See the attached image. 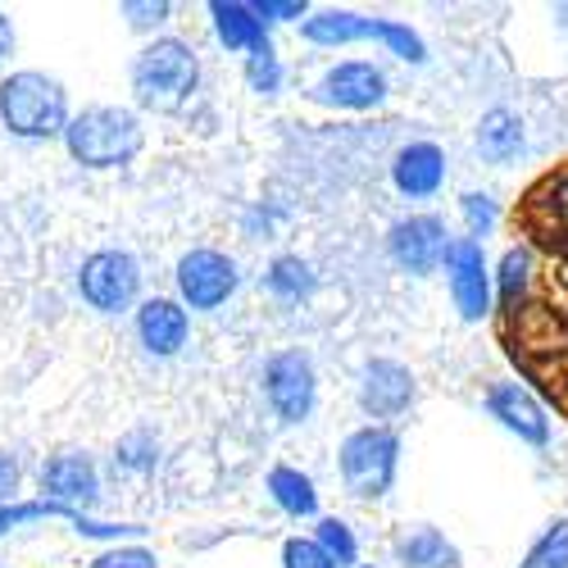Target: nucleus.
<instances>
[{
  "instance_id": "nucleus-30",
  "label": "nucleus",
  "mask_w": 568,
  "mask_h": 568,
  "mask_svg": "<svg viewBox=\"0 0 568 568\" xmlns=\"http://www.w3.org/2000/svg\"><path fill=\"white\" fill-rule=\"evenodd\" d=\"M464 219H468V232H473V236H483V232L496 223V205H491V196L468 192V196H464Z\"/></svg>"
},
{
  "instance_id": "nucleus-8",
  "label": "nucleus",
  "mask_w": 568,
  "mask_h": 568,
  "mask_svg": "<svg viewBox=\"0 0 568 568\" xmlns=\"http://www.w3.org/2000/svg\"><path fill=\"white\" fill-rule=\"evenodd\" d=\"M264 392H268V405L277 409V418L301 423L314 409V364L301 351L273 355L264 368Z\"/></svg>"
},
{
  "instance_id": "nucleus-18",
  "label": "nucleus",
  "mask_w": 568,
  "mask_h": 568,
  "mask_svg": "<svg viewBox=\"0 0 568 568\" xmlns=\"http://www.w3.org/2000/svg\"><path fill=\"white\" fill-rule=\"evenodd\" d=\"M210 14H214L219 41L227 45V51H264L268 45V32H264V19L255 14V6H242V0H214Z\"/></svg>"
},
{
  "instance_id": "nucleus-25",
  "label": "nucleus",
  "mask_w": 568,
  "mask_h": 568,
  "mask_svg": "<svg viewBox=\"0 0 568 568\" xmlns=\"http://www.w3.org/2000/svg\"><path fill=\"white\" fill-rule=\"evenodd\" d=\"M318 546L333 555L337 568L342 564H355V537H351V528L342 524V518H323V524H318Z\"/></svg>"
},
{
  "instance_id": "nucleus-11",
  "label": "nucleus",
  "mask_w": 568,
  "mask_h": 568,
  "mask_svg": "<svg viewBox=\"0 0 568 568\" xmlns=\"http://www.w3.org/2000/svg\"><path fill=\"white\" fill-rule=\"evenodd\" d=\"M446 251H450L446 223L437 214H414L392 227V260L409 273H433L446 260Z\"/></svg>"
},
{
  "instance_id": "nucleus-4",
  "label": "nucleus",
  "mask_w": 568,
  "mask_h": 568,
  "mask_svg": "<svg viewBox=\"0 0 568 568\" xmlns=\"http://www.w3.org/2000/svg\"><path fill=\"white\" fill-rule=\"evenodd\" d=\"M0 119L14 136H55L69 128L64 91L45 73H14L0 82Z\"/></svg>"
},
{
  "instance_id": "nucleus-1",
  "label": "nucleus",
  "mask_w": 568,
  "mask_h": 568,
  "mask_svg": "<svg viewBox=\"0 0 568 568\" xmlns=\"http://www.w3.org/2000/svg\"><path fill=\"white\" fill-rule=\"evenodd\" d=\"M509 227L528 251V292L496 305V337L509 364L568 418V160L518 196Z\"/></svg>"
},
{
  "instance_id": "nucleus-5",
  "label": "nucleus",
  "mask_w": 568,
  "mask_h": 568,
  "mask_svg": "<svg viewBox=\"0 0 568 568\" xmlns=\"http://www.w3.org/2000/svg\"><path fill=\"white\" fill-rule=\"evenodd\" d=\"M396 455L400 442L392 428H359L342 442V478L351 487V496L359 500H377L387 496L392 478H396Z\"/></svg>"
},
{
  "instance_id": "nucleus-3",
  "label": "nucleus",
  "mask_w": 568,
  "mask_h": 568,
  "mask_svg": "<svg viewBox=\"0 0 568 568\" xmlns=\"http://www.w3.org/2000/svg\"><path fill=\"white\" fill-rule=\"evenodd\" d=\"M69 155L87 169H119L141 151V123L132 110L119 105H91L64 128Z\"/></svg>"
},
{
  "instance_id": "nucleus-9",
  "label": "nucleus",
  "mask_w": 568,
  "mask_h": 568,
  "mask_svg": "<svg viewBox=\"0 0 568 568\" xmlns=\"http://www.w3.org/2000/svg\"><path fill=\"white\" fill-rule=\"evenodd\" d=\"M178 292L192 310H219L236 292V264L219 251H192L178 264Z\"/></svg>"
},
{
  "instance_id": "nucleus-28",
  "label": "nucleus",
  "mask_w": 568,
  "mask_h": 568,
  "mask_svg": "<svg viewBox=\"0 0 568 568\" xmlns=\"http://www.w3.org/2000/svg\"><path fill=\"white\" fill-rule=\"evenodd\" d=\"M282 564L287 568H337L333 555H327L318 541H301V537H292L287 546H282Z\"/></svg>"
},
{
  "instance_id": "nucleus-19",
  "label": "nucleus",
  "mask_w": 568,
  "mask_h": 568,
  "mask_svg": "<svg viewBox=\"0 0 568 568\" xmlns=\"http://www.w3.org/2000/svg\"><path fill=\"white\" fill-rule=\"evenodd\" d=\"M396 555L405 568H455V546L437 528H414L396 541Z\"/></svg>"
},
{
  "instance_id": "nucleus-21",
  "label": "nucleus",
  "mask_w": 568,
  "mask_h": 568,
  "mask_svg": "<svg viewBox=\"0 0 568 568\" xmlns=\"http://www.w3.org/2000/svg\"><path fill=\"white\" fill-rule=\"evenodd\" d=\"M268 491H273V500L287 509L292 518H310V514H318V491H314V483L305 478V473L287 468V464H277V468L268 473Z\"/></svg>"
},
{
  "instance_id": "nucleus-14",
  "label": "nucleus",
  "mask_w": 568,
  "mask_h": 568,
  "mask_svg": "<svg viewBox=\"0 0 568 568\" xmlns=\"http://www.w3.org/2000/svg\"><path fill=\"white\" fill-rule=\"evenodd\" d=\"M487 409H491V418L505 423L509 433H518V437L532 442V446H546L550 423H546V414H541V405H537L532 392H524L518 383H500V387L487 396Z\"/></svg>"
},
{
  "instance_id": "nucleus-17",
  "label": "nucleus",
  "mask_w": 568,
  "mask_h": 568,
  "mask_svg": "<svg viewBox=\"0 0 568 568\" xmlns=\"http://www.w3.org/2000/svg\"><path fill=\"white\" fill-rule=\"evenodd\" d=\"M442 178H446V155L433 146V141H414V146H405L392 164V182L405 196H433L442 186Z\"/></svg>"
},
{
  "instance_id": "nucleus-26",
  "label": "nucleus",
  "mask_w": 568,
  "mask_h": 568,
  "mask_svg": "<svg viewBox=\"0 0 568 568\" xmlns=\"http://www.w3.org/2000/svg\"><path fill=\"white\" fill-rule=\"evenodd\" d=\"M246 82H251L255 91H264V97H273V91L282 87V64H277V55H273V45H264V51H251V60H246Z\"/></svg>"
},
{
  "instance_id": "nucleus-22",
  "label": "nucleus",
  "mask_w": 568,
  "mask_h": 568,
  "mask_svg": "<svg viewBox=\"0 0 568 568\" xmlns=\"http://www.w3.org/2000/svg\"><path fill=\"white\" fill-rule=\"evenodd\" d=\"M268 292L273 296H282V301H301V296H310L314 292V273H310V264L305 260H296V255H282V260H273V268H268Z\"/></svg>"
},
{
  "instance_id": "nucleus-24",
  "label": "nucleus",
  "mask_w": 568,
  "mask_h": 568,
  "mask_svg": "<svg viewBox=\"0 0 568 568\" xmlns=\"http://www.w3.org/2000/svg\"><path fill=\"white\" fill-rule=\"evenodd\" d=\"M28 518H73L78 524V509L69 505H55V500H32V505H0V532H10L19 524H28Z\"/></svg>"
},
{
  "instance_id": "nucleus-27",
  "label": "nucleus",
  "mask_w": 568,
  "mask_h": 568,
  "mask_svg": "<svg viewBox=\"0 0 568 568\" xmlns=\"http://www.w3.org/2000/svg\"><path fill=\"white\" fill-rule=\"evenodd\" d=\"M155 459H160L155 455V437H146V433H132L114 455V464L128 468V473H146V468H155Z\"/></svg>"
},
{
  "instance_id": "nucleus-32",
  "label": "nucleus",
  "mask_w": 568,
  "mask_h": 568,
  "mask_svg": "<svg viewBox=\"0 0 568 568\" xmlns=\"http://www.w3.org/2000/svg\"><path fill=\"white\" fill-rule=\"evenodd\" d=\"M123 14L136 23V28H146V23H160V19H169V6L160 0V6H136V0H128L123 6Z\"/></svg>"
},
{
  "instance_id": "nucleus-20",
  "label": "nucleus",
  "mask_w": 568,
  "mask_h": 568,
  "mask_svg": "<svg viewBox=\"0 0 568 568\" xmlns=\"http://www.w3.org/2000/svg\"><path fill=\"white\" fill-rule=\"evenodd\" d=\"M478 146L491 164H509L518 151H524V123H518L509 110H491L478 123Z\"/></svg>"
},
{
  "instance_id": "nucleus-12",
  "label": "nucleus",
  "mask_w": 568,
  "mask_h": 568,
  "mask_svg": "<svg viewBox=\"0 0 568 568\" xmlns=\"http://www.w3.org/2000/svg\"><path fill=\"white\" fill-rule=\"evenodd\" d=\"M314 97L323 105H342V110H373V105H383V97H387V78L377 73L373 64L351 60V64L327 69Z\"/></svg>"
},
{
  "instance_id": "nucleus-31",
  "label": "nucleus",
  "mask_w": 568,
  "mask_h": 568,
  "mask_svg": "<svg viewBox=\"0 0 568 568\" xmlns=\"http://www.w3.org/2000/svg\"><path fill=\"white\" fill-rule=\"evenodd\" d=\"M255 14L260 19H301L305 14V0H260Z\"/></svg>"
},
{
  "instance_id": "nucleus-34",
  "label": "nucleus",
  "mask_w": 568,
  "mask_h": 568,
  "mask_svg": "<svg viewBox=\"0 0 568 568\" xmlns=\"http://www.w3.org/2000/svg\"><path fill=\"white\" fill-rule=\"evenodd\" d=\"M10 45H14V32H10V19H6V14H0V60H6V55H10Z\"/></svg>"
},
{
  "instance_id": "nucleus-15",
  "label": "nucleus",
  "mask_w": 568,
  "mask_h": 568,
  "mask_svg": "<svg viewBox=\"0 0 568 568\" xmlns=\"http://www.w3.org/2000/svg\"><path fill=\"white\" fill-rule=\"evenodd\" d=\"M136 337L151 355H178L186 346V310L178 301L151 296L136 310Z\"/></svg>"
},
{
  "instance_id": "nucleus-33",
  "label": "nucleus",
  "mask_w": 568,
  "mask_h": 568,
  "mask_svg": "<svg viewBox=\"0 0 568 568\" xmlns=\"http://www.w3.org/2000/svg\"><path fill=\"white\" fill-rule=\"evenodd\" d=\"M14 487H19V459L0 450V500H10Z\"/></svg>"
},
{
  "instance_id": "nucleus-7",
  "label": "nucleus",
  "mask_w": 568,
  "mask_h": 568,
  "mask_svg": "<svg viewBox=\"0 0 568 568\" xmlns=\"http://www.w3.org/2000/svg\"><path fill=\"white\" fill-rule=\"evenodd\" d=\"M78 287L82 296L91 301V310H101V314H119L136 301V287H141V268L132 255L123 251H97L82 273H78Z\"/></svg>"
},
{
  "instance_id": "nucleus-6",
  "label": "nucleus",
  "mask_w": 568,
  "mask_h": 568,
  "mask_svg": "<svg viewBox=\"0 0 568 568\" xmlns=\"http://www.w3.org/2000/svg\"><path fill=\"white\" fill-rule=\"evenodd\" d=\"M301 32H305L314 45H346V41L377 37V41H387L400 60H414V64L423 60V41H418L409 28L392 23V19H359V14H346V10H327V14L305 19Z\"/></svg>"
},
{
  "instance_id": "nucleus-16",
  "label": "nucleus",
  "mask_w": 568,
  "mask_h": 568,
  "mask_svg": "<svg viewBox=\"0 0 568 568\" xmlns=\"http://www.w3.org/2000/svg\"><path fill=\"white\" fill-rule=\"evenodd\" d=\"M41 491L55 505H73V500H97V468L87 455H51L41 464Z\"/></svg>"
},
{
  "instance_id": "nucleus-23",
  "label": "nucleus",
  "mask_w": 568,
  "mask_h": 568,
  "mask_svg": "<svg viewBox=\"0 0 568 568\" xmlns=\"http://www.w3.org/2000/svg\"><path fill=\"white\" fill-rule=\"evenodd\" d=\"M518 568H568V518H555Z\"/></svg>"
},
{
  "instance_id": "nucleus-10",
  "label": "nucleus",
  "mask_w": 568,
  "mask_h": 568,
  "mask_svg": "<svg viewBox=\"0 0 568 568\" xmlns=\"http://www.w3.org/2000/svg\"><path fill=\"white\" fill-rule=\"evenodd\" d=\"M446 273H450V296H455L459 314L464 318H483L491 310V277H487L483 246L473 242V236H464V242H450Z\"/></svg>"
},
{
  "instance_id": "nucleus-2",
  "label": "nucleus",
  "mask_w": 568,
  "mask_h": 568,
  "mask_svg": "<svg viewBox=\"0 0 568 568\" xmlns=\"http://www.w3.org/2000/svg\"><path fill=\"white\" fill-rule=\"evenodd\" d=\"M196 78H201V64L192 55V45L178 41V37H164V41H151L146 51L136 55L132 64V91L136 101L146 110H182L186 97L196 91Z\"/></svg>"
},
{
  "instance_id": "nucleus-29",
  "label": "nucleus",
  "mask_w": 568,
  "mask_h": 568,
  "mask_svg": "<svg viewBox=\"0 0 568 568\" xmlns=\"http://www.w3.org/2000/svg\"><path fill=\"white\" fill-rule=\"evenodd\" d=\"M91 568H155V555L141 546H119V550H105Z\"/></svg>"
},
{
  "instance_id": "nucleus-13",
  "label": "nucleus",
  "mask_w": 568,
  "mask_h": 568,
  "mask_svg": "<svg viewBox=\"0 0 568 568\" xmlns=\"http://www.w3.org/2000/svg\"><path fill=\"white\" fill-rule=\"evenodd\" d=\"M414 400V377L405 364L396 359H373L364 368V383H359V405L373 418H396L405 405Z\"/></svg>"
}]
</instances>
